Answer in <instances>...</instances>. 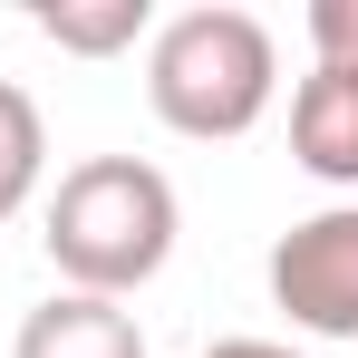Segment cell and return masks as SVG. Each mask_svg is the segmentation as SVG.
Instances as JSON below:
<instances>
[{
  "label": "cell",
  "mask_w": 358,
  "mask_h": 358,
  "mask_svg": "<svg viewBox=\"0 0 358 358\" xmlns=\"http://www.w3.org/2000/svg\"><path fill=\"white\" fill-rule=\"evenodd\" d=\"M194 358H300V349H281V339H213V349H194Z\"/></svg>",
  "instance_id": "9c48e42d"
},
{
  "label": "cell",
  "mask_w": 358,
  "mask_h": 358,
  "mask_svg": "<svg viewBox=\"0 0 358 358\" xmlns=\"http://www.w3.org/2000/svg\"><path fill=\"white\" fill-rule=\"evenodd\" d=\"M310 49L329 68H358V0H310Z\"/></svg>",
  "instance_id": "ba28073f"
},
{
  "label": "cell",
  "mask_w": 358,
  "mask_h": 358,
  "mask_svg": "<svg viewBox=\"0 0 358 358\" xmlns=\"http://www.w3.org/2000/svg\"><path fill=\"white\" fill-rule=\"evenodd\" d=\"M271 310L310 339H358V203H329L271 242Z\"/></svg>",
  "instance_id": "3957f363"
},
{
  "label": "cell",
  "mask_w": 358,
  "mask_h": 358,
  "mask_svg": "<svg viewBox=\"0 0 358 358\" xmlns=\"http://www.w3.org/2000/svg\"><path fill=\"white\" fill-rule=\"evenodd\" d=\"M10 358H145V329H136V310H126V300L49 291L29 320H20Z\"/></svg>",
  "instance_id": "5b68a950"
},
{
  "label": "cell",
  "mask_w": 358,
  "mask_h": 358,
  "mask_svg": "<svg viewBox=\"0 0 358 358\" xmlns=\"http://www.w3.org/2000/svg\"><path fill=\"white\" fill-rule=\"evenodd\" d=\"M29 29L59 39V49H78V59H117L136 39H155V10L145 0H39Z\"/></svg>",
  "instance_id": "8992f818"
},
{
  "label": "cell",
  "mask_w": 358,
  "mask_h": 358,
  "mask_svg": "<svg viewBox=\"0 0 358 358\" xmlns=\"http://www.w3.org/2000/svg\"><path fill=\"white\" fill-rule=\"evenodd\" d=\"M291 165L358 203V68H310L291 87Z\"/></svg>",
  "instance_id": "277c9868"
},
{
  "label": "cell",
  "mask_w": 358,
  "mask_h": 358,
  "mask_svg": "<svg viewBox=\"0 0 358 358\" xmlns=\"http://www.w3.org/2000/svg\"><path fill=\"white\" fill-rule=\"evenodd\" d=\"M49 175V126H39V97L0 78V223L29 213V194Z\"/></svg>",
  "instance_id": "52a82bcc"
},
{
  "label": "cell",
  "mask_w": 358,
  "mask_h": 358,
  "mask_svg": "<svg viewBox=\"0 0 358 358\" xmlns=\"http://www.w3.org/2000/svg\"><path fill=\"white\" fill-rule=\"evenodd\" d=\"M145 97H155V117L194 136V145H233L252 126L271 117V97H281V49H271V29L233 10V0H203V10H175V20H155V39H145Z\"/></svg>",
  "instance_id": "7a4b0ae2"
},
{
  "label": "cell",
  "mask_w": 358,
  "mask_h": 358,
  "mask_svg": "<svg viewBox=\"0 0 358 358\" xmlns=\"http://www.w3.org/2000/svg\"><path fill=\"white\" fill-rule=\"evenodd\" d=\"M175 233H184V203H175V184L155 175L145 155H87V165L59 175L39 242H49L68 291L126 300V291H145L175 262Z\"/></svg>",
  "instance_id": "6da1fadb"
}]
</instances>
